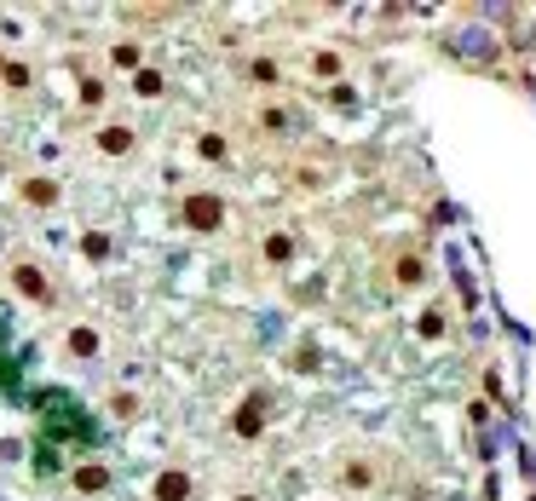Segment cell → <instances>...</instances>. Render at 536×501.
I'll list each match as a JSON object with an SVG mask.
<instances>
[{"label": "cell", "mask_w": 536, "mask_h": 501, "mask_svg": "<svg viewBox=\"0 0 536 501\" xmlns=\"http://www.w3.org/2000/svg\"><path fill=\"white\" fill-rule=\"evenodd\" d=\"M191 219H197V225H214V219H219V202H191Z\"/></svg>", "instance_id": "obj_1"}]
</instances>
